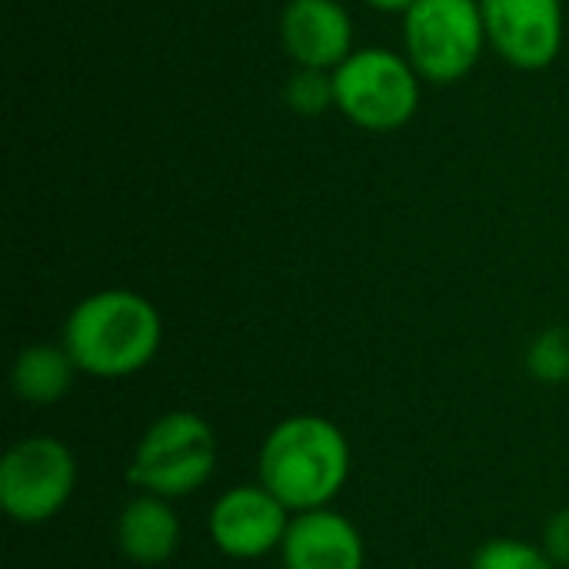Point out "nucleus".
Segmentation results:
<instances>
[{
    "instance_id": "obj_16",
    "label": "nucleus",
    "mask_w": 569,
    "mask_h": 569,
    "mask_svg": "<svg viewBox=\"0 0 569 569\" xmlns=\"http://www.w3.org/2000/svg\"><path fill=\"white\" fill-rule=\"evenodd\" d=\"M540 547L550 553V560H553L557 567L569 569V507L557 510V513L547 520V527H543V543H540Z\"/></svg>"
},
{
    "instance_id": "obj_15",
    "label": "nucleus",
    "mask_w": 569,
    "mask_h": 569,
    "mask_svg": "<svg viewBox=\"0 0 569 569\" xmlns=\"http://www.w3.org/2000/svg\"><path fill=\"white\" fill-rule=\"evenodd\" d=\"M470 569H560L550 553L543 547H533L527 540H517V537H497V540H487L473 560Z\"/></svg>"
},
{
    "instance_id": "obj_14",
    "label": "nucleus",
    "mask_w": 569,
    "mask_h": 569,
    "mask_svg": "<svg viewBox=\"0 0 569 569\" xmlns=\"http://www.w3.org/2000/svg\"><path fill=\"white\" fill-rule=\"evenodd\" d=\"M283 100L290 110L303 113V117H320L327 110H337V87H333V73L330 70H310V67H297L293 77L283 87Z\"/></svg>"
},
{
    "instance_id": "obj_1",
    "label": "nucleus",
    "mask_w": 569,
    "mask_h": 569,
    "mask_svg": "<svg viewBox=\"0 0 569 569\" xmlns=\"http://www.w3.org/2000/svg\"><path fill=\"white\" fill-rule=\"evenodd\" d=\"M60 343L83 377L123 380L157 360L163 347V317L153 300L137 290H97L73 303Z\"/></svg>"
},
{
    "instance_id": "obj_12",
    "label": "nucleus",
    "mask_w": 569,
    "mask_h": 569,
    "mask_svg": "<svg viewBox=\"0 0 569 569\" xmlns=\"http://www.w3.org/2000/svg\"><path fill=\"white\" fill-rule=\"evenodd\" d=\"M77 373L80 370L63 343H30L10 367V390L20 403L53 407L70 393Z\"/></svg>"
},
{
    "instance_id": "obj_3",
    "label": "nucleus",
    "mask_w": 569,
    "mask_h": 569,
    "mask_svg": "<svg viewBox=\"0 0 569 569\" xmlns=\"http://www.w3.org/2000/svg\"><path fill=\"white\" fill-rule=\"evenodd\" d=\"M220 447L213 427L193 410L160 413L137 440L127 480L137 493L183 500L203 490L217 473Z\"/></svg>"
},
{
    "instance_id": "obj_17",
    "label": "nucleus",
    "mask_w": 569,
    "mask_h": 569,
    "mask_svg": "<svg viewBox=\"0 0 569 569\" xmlns=\"http://www.w3.org/2000/svg\"><path fill=\"white\" fill-rule=\"evenodd\" d=\"M367 7H373V10H380V13H410L413 10V3L417 0H363Z\"/></svg>"
},
{
    "instance_id": "obj_9",
    "label": "nucleus",
    "mask_w": 569,
    "mask_h": 569,
    "mask_svg": "<svg viewBox=\"0 0 569 569\" xmlns=\"http://www.w3.org/2000/svg\"><path fill=\"white\" fill-rule=\"evenodd\" d=\"M280 43L297 67L333 73L357 50L350 10L340 0H287Z\"/></svg>"
},
{
    "instance_id": "obj_10",
    "label": "nucleus",
    "mask_w": 569,
    "mask_h": 569,
    "mask_svg": "<svg viewBox=\"0 0 569 569\" xmlns=\"http://www.w3.org/2000/svg\"><path fill=\"white\" fill-rule=\"evenodd\" d=\"M283 569H363L367 543L357 523L333 507L297 513L280 547Z\"/></svg>"
},
{
    "instance_id": "obj_2",
    "label": "nucleus",
    "mask_w": 569,
    "mask_h": 569,
    "mask_svg": "<svg viewBox=\"0 0 569 569\" xmlns=\"http://www.w3.org/2000/svg\"><path fill=\"white\" fill-rule=\"evenodd\" d=\"M353 470L347 433L317 413L280 420L260 443L257 483H263L293 517L333 507Z\"/></svg>"
},
{
    "instance_id": "obj_13",
    "label": "nucleus",
    "mask_w": 569,
    "mask_h": 569,
    "mask_svg": "<svg viewBox=\"0 0 569 569\" xmlns=\"http://www.w3.org/2000/svg\"><path fill=\"white\" fill-rule=\"evenodd\" d=\"M527 373L543 387L569 383V327H547L527 347Z\"/></svg>"
},
{
    "instance_id": "obj_6",
    "label": "nucleus",
    "mask_w": 569,
    "mask_h": 569,
    "mask_svg": "<svg viewBox=\"0 0 569 569\" xmlns=\"http://www.w3.org/2000/svg\"><path fill=\"white\" fill-rule=\"evenodd\" d=\"M77 477V457L63 440L20 437L0 460V510L20 527L50 523L73 500Z\"/></svg>"
},
{
    "instance_id": "obj_11",
    "label": "nucleus",
    "mask_w": 569,
    "mask_h": 569,
    "mask_svg": "<svg viewBox=\"0 0 569 569\" xmlns=\"http://www.w3.org/2000/svg\"><path fill=\"white\" fill-rule=\"evenodd\" d=\"M117 550L133 567H163L180 547V517L170 500L137 493L117 513Z\"/></svg>"
},
{
    "instance_id": "obj_8",
    "label": "nucleus",
    "mask_w": 569,
    "mask_h": 569,
    "mask_svg": "<svg viewBox=\"0 0 569 569\" xmlns=\"http://www.w3.org/2000/svg\"><path fill=\"white\" fill-rule=\"evenodd\" d=\"M487 47L517 70L557 63L567 37L563 0H480Z\"/></svg>"
},
{
    "instance_id": "obj_4",
    "label": "nucleus",
    "mask_w": 569,
    "mask_h": 569,
    "mask_svg": "<svg viewBox=\"0 0 569 569\" xmlns=\"http://www.w3.org/2000/svg\"><path fill=\"white\" fill-rule=\"evenodd\" d=\"M337 110L360 130L393 133L420 110V73L390 47H360L337 70Z\"/></svg>"
},
{
    "instance_id": "obj_7",
    "label": "nucleus",
    "mask_w": 569,
    "mask_h": 569,
    "mask_svg": "<svg viewBox=\"0 0 569 569\" xmlns=\"http://www.w3.org/2000/svg\"><path fill=\"white\" fill-rule=\"evenodd\" d=\"M290 520L293 513L263 483H240L213 500L207 533L227 560L247 563L280 553Z\"/></svg>"
},
{
    "instance_id": "obj_5",
    "label": "nucleus",
    "mask_w": 569,
    "mask_h": 569,
    "mask_svg": "<svg viewBox=\"0 0 569 569\" xmlns=\"http://www.w3.org/2000/svg\"><path fill=\"white\" fill-rule=\"evenodd\" d=\"M403 50L423 83L450 87L470 77L487 50L480 0H417L403 13Z\"/></svg>"
}]
</instances>
